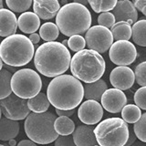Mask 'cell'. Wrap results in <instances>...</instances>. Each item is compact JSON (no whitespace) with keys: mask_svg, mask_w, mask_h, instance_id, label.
<instances>
[{"mask_svg":"<svg viewBox=\"0 0 146 146\" xmlns=\"http://www.w3.org/2000/svg\"><path fill=\"white\" fill-rule=\"evenodd\" d=\"M17 146H36V144L31 140H22L17 143Z\"/></svg>","mask_w":146,"mask_h":146,"instance_id":"cell-40","label":"cell"},{"mask_svg":"<svg viewBox=\"0 0 146 146\" xmlns=\"http://www.w3.org/2000/svg\"><path fill=\"white\" fill-rule=\"evenodd\" d=\"M54 129L60 136H68L75 131V123L68 117H58L54 122Z\"/></svg>","mask_w":146,"mask_h":146,"instance_id":"cell-24","label":"cell"},{"mask_svg":"<svg viewBox=\"0 0 146 146\" xmlns=\"http://www.w3.org/2000/svg\"><path fill=\"white\" fill-rule=\"evenodd\" d=\"M14 94L25 100L34 98L40 92L42 80L38 72L31 68H22L16 71L11 79Z\"/></svg>","mask_w":146,"mask_h":146,"instance_id":"cell-8","label":"cell"},{"mask_svg":"<svg viewBox=\"0 0 146 146\" xmlns=\"http://www.w3.org/2000/svg\"><path fill=\"white\" fill-rule=\"evenodd\" d=\"M6 4L9 10L17 13H25L30 8L33 2L31 0H7Z\"/></svg>","mask_w":146,"mask_h":146,"instance_id":"cell-30","label":"cell"},{"mask_svg":"<svg viewBox=\"0 0 146 146\" xmlns=\"http://www.w3.org/2000/svg\"><path fill=\"white\" fill-rule=\"evenodd\" d=\"M95 146H100V145H95Z\"/></svg>","mask_w":146,"mask_h":146,"instance_id":"cell-50","label":"cell"},{"mask_svg":"<svg viewBox=\"0 0 146 146\" xmlns=\"http://www.w3.org/2000/svg\"><path fill=\"white\" fill-rule=\"evenodd\" d=\"M111 32L117 41H129L131 38V26L126 22H116L111 29Z\"/></svg>","mask_w":146,"mask_h":146,"instance_id":"cell-25","label":"cell"},{"mask_svg":"<svg viewBox=\"0 0 146 146\" xmlns=\"http://www.w3.org/2000/svg\"><path fill=\"white\" fill-rule=\"evenodd\" d=\"M3 5H4L3 1H2V0H0V9L3 8Z\"/></svg>","mask_w":146,"mask_h":146,"instance_id":"cell-47","label":"cell"},{"mask_svg":"<svg viewBox=\"0 0 146 146\" xmlns=\"http://www.w3.org/2000/svg\"><path fill=\"white\" fill-rule=\"evenodd\" d=\"M100 102L102 108L107 111L111 113H118L121 112L126 105L127 98L122 90L111 88L108 89L103 93Z\"/></svg>","mask_w":146,"mask_h":146,"instance_id":"cell-14","label":"cell"},{"mask_svg":"<svg viewBox=\"0 0 146 146\" xmlns=\"http://www.w3.org/2000/svg\"><path fill=\"white\" fill-rule=\"evenodd\" d=\"M141 116V111L135 104H126L121 111V119L126 123H136Z\"/></svg>","mask_w":146,"mask_h":146,"instance_id":"cell-28","label":"cell"},{"mask_svg":"<svg viewBox=\"0 0 146 146\" xmlns=\"http://www.w3.org/2000/svg\"><path fill=\"white\" fill-rule=\"evenodd\" d=\"M91 21L92 19L89 9L74 2L61 7L56 16V25L58 30L70 38L84 34L90 29Z\"/></svg>","mask_w":146,"mask_h":146,"instance_id":"cell-3","label":"cell"},{"mask_svg":"<svg viewBox=\"0 0 146 146\" xmlns=\"http://www.w3.org/2000/svg\"><path fill=\"white\" fill-rule=\"evenodd\" d=\"M49 105L50 103L48 96L43 92H39L34 98L27 100V106L29 111L34 113H43L48 111Z\"/></svg>","mask_w":146,"mask_h":146,"instance_id":"cell-22","label":"cell"},{"mask_svg":"<svg viewBox=\"0 0 146 146\" xmlns=\"http://www.w3.org/2000/svg\"><path fill=\"white\" fill-rule=\"evenodd\" d=\"M34 55V45L24 35L15 34L7 36L0 44V58L7 66H25L31 61Z\"/></svg>","mask_w":146,"mask_h":146,"instance_id":"cell-5","label":"cell"},{"mask_svg":"<svg viewBox=\"0 0 146 146\" xmlns=\"http://www.w3.org/2000/svg\"><path fill=\"white\" fill-rule=\"evenodd\" d=\"M12 73L6 68H2L0 71V100L6 99L12 94L11 79Z\"/></svg>","mask_w":146,"mask_h":146,"instance_id":"cell-27","label":"cell"},{"mask_svg":"<svg viewBox=\"0 0 146 146\" xmlns=\"http://www.w3.org/2000/svg\"><path fill=\"white\" fill-rule=\"evenodd\" d=\"M94 134L100 146H124L129 139V126L119 117L108 118L95 127Z\"/></svg>","mask_w":146,"mask_h":146,"instance_id":"cell-7","label":"cell"},{"mask_svg":"<svg viewBox=\"0 0 146 146\" xmlns=\"http://www.w3.org/2000/svg\"><path fill=\"white\" fill-rule=\"evenodd\" d=\"M56 119V115L51 111L29 113L24 124L27 136L35 143L48 144L53 143L58 137L54 129Z\"/></svg>","mask_w":146,"mask_h":146,"instance_id":"cell-6","label":"cell"},{"mask_svg":"<svg viewBox=\"0 0 146 146\" xmlns=\"http://www.w3.org/2000/svg\"><path fill=\"white\" fill-rule=\"evenodd\" d=\"M29 38L30 39V41L32 42V44L35 45V44H38L40 40V36L36 33H33V34H30V36H29Z\"/></svg>","mask_w":146,"mask_h":146,"instance_id":"cell-41","label":"cell"},{"mask_svg":"<svg viewBox=\"0 0 146 146\" xmlns=\"http://www.w3.org/2000/svg\"><path fill=\"white\" fill-rule=\"evenodd\" d=\"M16 15L7 8L0 9V36H10L15 35L17 29Z\"/></svg>","mask_w":146,"mask_h":146,"instance_id":"cell-18","label":"cell"},{"mask_svg":"<svg viewBox=\"0 0 146 146\" xmlns=\"http://www.w3.org/2000/svg\"><path fill=\"white\" fill-rule=\"evenodd\" d=\"M112 63L118 66H128L133 63L137 58V49L130 41L120 40L114 42L109 51Z\"/></svg>","mask_w":146,"mask_h":146,"instance_id":"cell-11","label":"cell"},{"mask_svg":"<svg viewBox=\"0 0 146 146\" xmlns=\"http://www.w3.org/2000/svg\"><path fill=\"white\" fill-rule=\"evenodd\" d=\"M113 15L116 22H126L133 25L138 19V12L133 3L129 0L117 1L116 7L113 9Z\"/></svg>","mask_w":146,"mask_h":146,"instance_id":"cell-15","label":"cell"},{"mask_svg":"<svg viewBox=\"0 0 146 146\" xmlns=\"http://www.w3.org/2000/svg\"><path fill=\"white\" fill-rule=\"evenodd\" d=\"M134 75L137 83L141 87H146V61L141 62L138 66H136Z\"/></svg>","mask_w":146,"mask_h":146,"instance_id":"cell-33","label":"cell"},{"mask_svg":"<svg viewBox=\"0 0 146 146\" xmlns=\"http://www.w3.org/2000/svg\"><path fill=\"white\" fill-rule=\"evenodd\" d=\"M134 7L146 17V0H135L133 2Z\"/></svg>","mask_w":146,"mask_h":146,"instance_id":"cell-37","label":"cell"},{"mask_svg":"<svg viewBox=\"0 0 146 146\" xmlns=\"http://www.w3.org/2000/svg\"><path fill=\"white\" fill-rule=\"evenodd\" d=\"M134 102L137 107L146 111V87H141L134 93Z\"/></svg>","mask_w":146,"mask_h":146,"instance_id":"cell-35","label":"cell"},{"mask_svg":"<svg viewBox=\"0 0 146 146\" xmlns=\"http://www.w3.org/2000/svg\"><path fill=\"white\" fill-rule=\"evenodd\" d=\"M106 64L100 53L91 49H83L71 58L72 76L85 83H92L100 80L105 72Z\"/></svg>","mask_w":146,"mask_h":146,"instance_id":"cell-4","label":"cell"},{"mask_svg":"<svg viewBox=\"0 0 146 146\" xmlns=\"http://www.w3.org/2000/svg\"><path fill=\"white\" fill-rule=\"evenodd\" d=\"M47 96L49 103L57 110L71 111L81 103L84 98V88L75 77L63 74L49 82Z\"/></svg>","mask_w":146,"mask_h":146,"instance_id":"cell-1","label":"cell"},{"mask_svg":"<svg viewBox=\"0 0 146 146\" xmlns=\"http://www.w3.org/2000/svg\"><path fill=\"white\" fill-rule=\"evenodd\" d=\"M98 23L99 26H102L107 29H111L112 26L116 23L114 15L111 12H105L100 14L98 17Z\"/></svg>","mask_w":146,"mask_h":146,"instance_id":"cell-34","label":"cell"},{"mask_svg":"<svg viewBox=\"0 0 146 146\" xmlns=\"http://www.w3.org/2000/svg\"><path fill=\"white\" fill-rule=\"evenodd\" d=\"M129 131H130V134H129V139H128L127 141V143L124 146H131L133 144L135 141H136V135L134 133V131H133V129H131V128H129Z\"/></svg>","mask_w":146,"mask_h":146,"instance_id":"cell-38","label":"cell"},{"mask_svg":"<svg viewBox=\"0 0 146 146\" xmlns=\"http://www.w3.org/2000/svg\"><path fill=\"white\" fill-rule=\"evenodd\" d=\"M131 38L141 47H146V19H141L131 27Z\"/></svg>","mask_w":146,"mask_h":146,"instance_id":"cell-23","label":"cell"},{"mask_svg":"<svg viewBox=\"0 0 146 146\" xmlns=\"http://www.w3.org/2000/svg\"><path fill=\"white\" fill-rule=\"evenodd\" d=\"M3 67H4V65H3V61H2V59H1V58H0V71L2 70V68H3Z\"/></svg>","mask_w":146,"mask_h":146,"instance_id":"cell-46","label":"cell"},{"mask_svg":"<svg viewBox=\"0 0 146 146\" xmlns=\"http://www.w3.org/2000/svg\"><path fill=\"white\" fill-rule=\"evenodd\" d=\"M56 113L58 115V117H70L75 113V109L71 111H61V110L56 109Z\"/></svg>","mask_w":146,"mask_h":146,"instance_id":"cell-39","label":"cell"},{"mask_svg":"<svg viewBox=\"0 0 146 146\" xmlns=\"http://www.w3.org/2000/svg\"><path fill=\"white\" fill-rule=\"evenodd\" d=\"M74 3L80 4V5H82V6H85V7H86V5L89 4V2L87 1V0H74Z\"/></svg>","mask_w":146,"mask_h":146,"instance_id":"cell-42","label":"cell"},{"mask_svg":"<svg viewBox=\"0 0 146 146\" xmlns=\"http://www.w3.org/2000/svg\"><path fill=\"white\" fill-rule=\"evenodd\" d=\"M133 131L141 143H146V112L141 114L140 120L134 123Z\"/></svg>","mask_w":146,"mask_h":146,"instance_id":"cell-31","label":"cell"},{"mask_svg":"<svg viewBox=\"0 0 146 146\" xmlns=\"http://www.w3.org/2000/svg\"><path fill=\"white\" fill-rule=\"evenodd\" d=\"M93 126L82 124L75 128L72 133V138L76 146H95L97 145V140L94 134Z\"/></svg>","mask_w":146,"mask_h":146,"instance_id":"cell-17","label":"cell"},{"mask_svg":"<svg viewBox=\"0 0 146 146\" xmlns=\"http://www.w3.org/2000/svg\"><path fill=\"white\" fill-rule=\"evenodd\" d=\"M1 115H2V111H1V108H0V119H1Z\"/></svg>","mask_w":146,"mask_h":146,"instance_id":"cell-48","label":"cell"},{"mask_svg":"<svg viewBox=\"0 0 146 146\" xmlns=\"http://www.w3.org/2000/svg\"><path fill=\"white\" fill-rule=\"evenodd\" d=\"M9 144H10L11 146H15V145L17 144L15 139H13V140H10V141H9Z\"/></svg>","mask_w":146,"mask_h":146,"instance_id":"cell-44","label":"cell"},{"mask_svg":"<svg viewBox=\"0 0 146 146\" xmlns=\"http://www.w3.org/2000/svg\"><path fill=\"white\" fill-rule=\"evenodd\" d=\"M61 44L64 46V47H68V39H65V40H63L62 42H61Z\"/></svg>","mask_w":146,"mask_h":146,"instance_id":"cell-45","label":"cell"},{"mask_svg":"<svg viewBox=\"0 0 146 146\" xmlns=\"http://www.w3.org/2000/svg\"><path fill=\"white\" fill-rule=\"evenodd\" d=\"M103 116L102 104L95 100H85L78 110V117L86 125L93 126L100 121Z\"/></svg>","mask_w":146,"mask_h":146,"instance_id":"cell-12","label":"cell"},{"mask_svg":"<svg viewBox=\"0 0 146 146\" xmlns=\"http://www.w3.org/2000/svg\"><path fill=\"white\" fill-rule=\"evenodd\" d=\"M34 13L41 19L49 20L57 16L60 9L58 0H35L33 2Z\"/></svg>","mask_w":146,"mask_h":146,"instance_id":"cell-16","label":"cell"},{"mask_svg":"<svg viewBox=\"0 0 146 146\" xmlns=\"http://www.w3.org/2000/svg\"><path fill=\"white\" fill-rule=\"evenodd\" d=\"M19 29L25 34H33L40 29V18L34 12L22 13L17 19Z\"/></svg>","mask_w":146,"mask_h":146,"instance_id":"cell-19","label":"cell"},{"mask_svg":"<svg viewBox=\"0 0 146 146\" xmlns=\"http://www.w3.org/2000/svg\"><path fill=\"white\" fill-rule=\"evenodd\" d=\"M19 132V123L6 117L0 119V141H10L15 139Z\"/></svg>","mask_w":146,"mask_h":146,"instance_id":"cell-21","label":"cell"},{"mask_svg":"<svg viewBox=\"0 0 146 146\" xmlns=\"http://www.w3.org/2000/svg\"><path fill=\"white\" fill-rule=\"evenodd\" d=\"M84 88V97L87 100H95L98 102L102 100L103 93L108 89L107 83L103 80H99L92 83H85Z\"/></svg>","mask_w":146,"mask_h":146,"instance_id":"cell-20","label":"cell"},{"mask_svg":"<svg viewBox=\"0 0 146 146\" xmlns=\"http://www.w3.org/2000/svg\"><path fill=\"white\" fill-rule=\"evenodd\" d=\"M55 146H76L71 135L58 136L55 141Z\"/></svg>","mask_w":146,"mask_h":146,"instance_id":"cell-36","label":"cell"},{"mask_svg":"<svg viewBox=\"0 0 146 146\" xmlns=\"http://www.w3.org/2000/svg\"><path fill=\"white\" fill-rule=\"evenodd\" d=\"M68 47L70 48V50L74 52H79L80 50L85 49L86 47V41L85 38L80 35H75L70 36L68 39Z\"/></svg>","mask_w":146,"mask_h":146,"instance_id":"cell-32","label":"cell"},{"mask_svg":"<svg viewBox=\"0 0 146 146\" xmlns=\"http://www.w3.org/2000/svg\"><path fill=\"white\" fill-rule=\"evenodd\" d=\"M59 30L55 23L46 22L40 27L39 36L40 38L45 40L46 42H53L58 38Z\"/></svg>","mask_w":146,"mask_h":146,"instance_id":"cell-26","label":"cell"},{"mask_svg":"<svg viewBox=\"0 0 146 146\" xmlns=\"http://www.w3.org/2000/svg\"><path fill=\"white\" fill-rule=\"evenodd\" d=\"M0 108L5 117L17 121L24 120L30 113L27 100L21 99L14 93L0 100Z\"/></svg>","mask_w":146,"mask_h":146,"instance_id":"cell-10","label":"cell"},{"mask_svg":"<svg viewBox=\"0 0 146 146\" xmlns=\"http://www.w3.org/2000/svg\"><path fill=\"white\" fill-rule=\"evenodd\" d=\"M89 5L96 13H105L113 10L117 0H89Z\"/></svg>","mask_w":146,"mask_h":146,"instance_id":"cell-29","label":"cell"},{"mask_svg":"<svg viewBox=\"0 0 146 146\" xmlns=\"http://www.w3.org/2000/svg\"><path fill=\"white\" fill-rule=\"evenodd\" d=\"M113 36L111 29L102 26H93L86 32L85 41L89 49L98 53H104L113 44Z\"/></svg>","mask_w":146,"mask_h":146,"instance_id":"cell-9","label":"cell"},{"mask_svg":"<svg viewBox=\"0 0 146 146\" xmlns=\"http://www.w3.org/2000/svg\"><path fill=\"white\" fill-rule=\"evenodd\" d=\"M0 146H5V145H3V144H0Z\"/></svg>","mask_w":146,"mask_h":146,"instance_id":"cell-49","label":"cell"},{"mask_svg":"<svg viewBox=\"0 0 146 146\" xmlns=\"http://www.w3.org/2000/svg\"><path fill=\"white\" fill-rule=\"evenodd\" d=\"M131 146H144V144H143V143H141L140 141H135V143Z\"/></svg>","mask_w":146,"mask_h":146,"instance_id":"cell-43","label":"cell"},{"mask_svg":"<svg viewBox=\"0 0 146 146\" xmlns=\"http://www.w3.org/2000/svg\"><path fill=\"white\" fill-rule=\"evenodd\" d=\"M71 56L68 48L60 42H45L34 55V64L39 73L48 78L63 75L70 67Z\"/></svg>","mask_w":146,"mask_h":146,"instance_id":"cell-2","label":"cell"},{"mask_svg":"<svg viewBox=\"0 0 146 146\" xmlns=\"http://www.w3.org/2000/svg\"><path fill=\"white\" fill-rule=\"evenodd\" d=\"M110 81L114 89L125 90L131 88L135 81L134 72L129 67L118 66L110 74Z\"/></svg>","mask_w":146,"mask_h":146,"instance_id":"cell-13","label":"cell"}]
</instances>
